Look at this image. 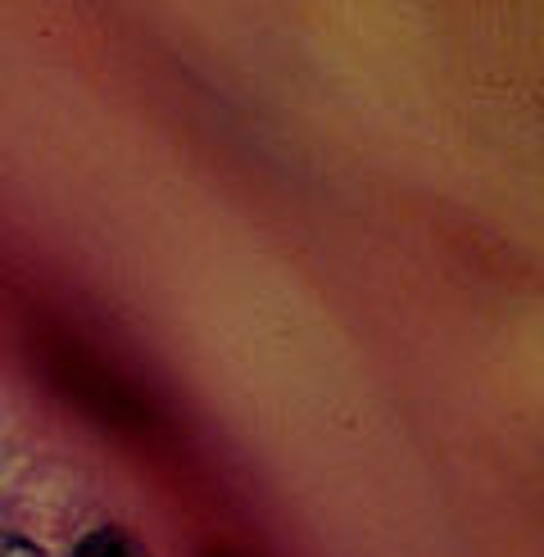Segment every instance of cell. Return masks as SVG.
<instances>
[{
	"label": "cell",
	"mask_w": 544,
	"mask_h": 557,
	"mask_svg": "<svg viewBox=\"0 0 544 557\" xmlns=\"http://www.w3.org/2000/svg\"><path fill=\"white\" fill-rule=\"evenodd\" d=\"M73 557H146V553L127 531H119V525H100V531L77 540Z\"/></svg>",
	"instance_id": "6da1fadb"
},
{
	"label": "cell",
	"mask_w": 544,
	"mask_h": 557,
	"mask_svg": "<svg viewBox=\"0 0 544 557\" xmlns=\"http://www.w3.org/2000/svg\"><path fill=\"white\" fill-rule=\"evenodd\" d=\"M0 557H46L33 540H23V535H10V531H0Z\"/></svg>",
	"instance_id": "7a4b0ae2"
}]
</instances>
